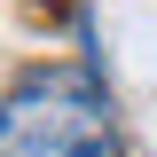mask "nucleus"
Here are the masks:
<instances>
[{"label":"nucleus","mask_w":157,"mask_h":157,"mask_svg":"<svg viewBox=\"0 0 157 157\" xmlns=\"http://www.w3.org/2000/svg\"><path fill=\"white\" fill-rule=\"evenodd\" d=\"M0 157H118L102 86L78 71H32L0 94Z\"/></svg>","instance_id":"f257e3e1"}]
</instances>
